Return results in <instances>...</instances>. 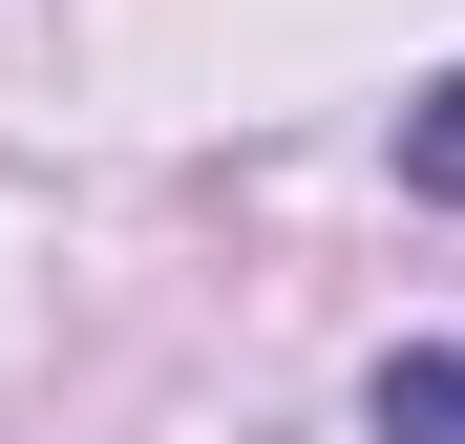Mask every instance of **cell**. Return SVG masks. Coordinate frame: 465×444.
<instances>
[{"label":"cell","mask_w":465,"mask_h":444,"mask_svg":"<svg viewBox=\"0 0 465 444\" xmlns=\"http://www.w3.org/2000/svg\"><path fill=\"white\" fill-rule=\"evenodd\" d=\"M402 191H423V212H465V85H423V106H402Z\"/></svg>","instance_id":"7a4b0ae2"},{"label":"cell","mask_w":465,"mask_h":444,"mask_svg":"<svg viewBox=\"0 0 465 444\" xmlns=\"http://www.w3.org/2000/svg\"><path fill=\"white\" fill-rule=\"evenodd\" d=\"M381 444H465V360H381Z\"/></svg>","instance_id":"6da1fadb"}]
</instances>
